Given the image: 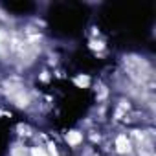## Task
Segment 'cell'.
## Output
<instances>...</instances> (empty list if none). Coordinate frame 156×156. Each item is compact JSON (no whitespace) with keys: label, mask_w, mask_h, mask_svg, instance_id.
Here are the masks:
<instances>
[{"label":"cell","mask_w":156,"mask_h":156,"mask_svg":"<svg viewBox=\"0 0 156 156\" xmlns=\"http://www.w3.org/2000/svg\"><path fill=\"white\" fill-rule=\"evenodd\" d=\"M77 85H88V77H77Z\"/></svg>","instance_id":"277c9868"},{"label":"cell","mask_w":156,"mask_h":156,"mask_svg":"<svg viewBox=\"0 0 156 156\" xmlns=\"http://www.w3.org/2000/svg\"><path fill=\"white\" fill-rule=\"evenodd\" d=\"M33 156H46V152L42 151V149H33V152H31Z\"/></svg>","instance_id":"3957f363"},{"label":"cell","mask_w":156,"mask_h":156,"mask_svg":"<svg viewBox=\"0 0 156 156\" xmlns=\"http://www.w3.org/2000/svg\"><path fill=\"white\" fill-rule=\"evenodd\" d=\"M116 147H118L119 152H129L130 143H129V140H127L125 136H118V140H116Z\"/></svg>","instance_id":"6da1fadb"},{"label":"cell","mask_w":156,"mask_h":156,"mask_svg":"<svg viewBox=\"0 0 156 156\" xmlns=\"http://www.w3.org/2000/svg\"><path fill=\"white\" fill-rule=\"evenodd\" d=\"M66 141H68L70 145H77V143L81 141V134H79V132H75V130H72V132H68Z\"/></svg>","instance_id":"7a4b0ae2"}]
</instances>
